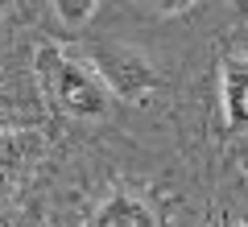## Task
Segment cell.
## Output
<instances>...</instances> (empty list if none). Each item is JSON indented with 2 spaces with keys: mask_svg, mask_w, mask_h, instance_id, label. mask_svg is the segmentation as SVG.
<instances>
[{
  "mask_svg": "<svg viewBox=\"0 0 248 227\" xmlns=\"http://www.w3.org/2000/svg\"><path fill=\"white\" fill-rule=\"evenodd\" d=\"M33 75H37V87L46 91V99L71 120H104L116 104L108 83L99 79L95 62L87 54L66 50V45H54V42L37 45Z\"/></svg>",
  "mask_w": 248,
  "mask_h": 227,
  "instance_id": "1",
  "label": "cell"
},
{
  "mask_svg": "<svg viewBox=\"0 0 248 227\" xmlns=\"http://www.w3.org/2000/svg\"><path fill=\"white\" fill-rule=\"evenodd\" d=\"M87 58L95 62V70H99V79L108 83L112 99H145V95H153L161 87V75L153 70V62L137 45L99 42Z\"/></svg>",
  "mask_w": 248,
  "mask_h": 227,
  "instance_id": "2",
  "label": "cell"
},
{
  "mask_svg": "<svg viewBox=\"0 0 248 227\" xmlns=\"http://www.w3.org/2000/svg\"><path fill=\"white\" fill-rule=\"evenodd\" d=\"M219 112L228 128H248V54H228L219 62Z\"/></svg>",
  "mask_w": 248,
  "mask_h": 227,
  "instance_id": "3",
  "label": "cell"
},
{
  "mask_svg": "<svg viewBox=\"0 0 248 227\" xmlns=\"http://www.w3.org/2000/svg\"><path fill=\"white\" fill-rule=\"evenodd\" d=\"M91 227H157V215L133 190H116L99 202V211L91 215Z\"/></svg>",
  "mask_w": 248,
  "mask_h": 227,
  "instance_id": "4",
  "label": "cell"
},
{
  "mask_svg": "<svg viewBox=\"0 0 248 227\" xmlns=\"http://www.w3.org/2000/svg\"><path fill=\"white\" fill-rule=\"evenodd\" d=\"M25 145H33V132L17 128L13 120H4V116H0V178H9L13 169L21 166Z\"/></svg>",
  "mask_w": 248,
  "mask_h": 227,
  "instance_id": "5",
  "label": "cell"
},
{
  "mask_svg": "<svg viewBox=\"0 0 248 227\" xmlns=\"http://www.w3.org/2000/svg\"><path fill=\"white\" fill-rule=\"evenodd\" d=\"M95 9H99V0H50L54 21H58L62 29H71V33H79V29L95 17Z\"/></svg>",
  "mask_w": 248,
  "mask_h": 227,
  "instance_id": "6",
  "label": "cell"
},
{
  "mask_svg": "<svg viewBox=\"0 0 248 227\" xmlns=\"http://www.w3.org/2000/svg\"><path fill=\"white\" fill-rule=\"evenodd\" d=\"M141 4H145V9H153L157 17H182L195 0H141Z\"/></svg>",
  "mask_w": 248,
  "mask_h": 227,
  "instance_id": "7",
  "label": "cell"
},
{
  "mask_svg": "<svg viewBox=\"0 0 248 227\" xmlns=\"http://www.w3.org/2000/svg\"><path fill=\"white\" fill-rule=\"evenodd\" d=\"M232 13H236V21L248 25V0H232Z\"/></svg>",
  "mask_w": 248,
  "mask_h": 227,
  "instance_id": "8",
  "label": "cell"
},
{
  "mask_svg": "<svg viewBox=\"0 0 248 227\" xmlns=\"http://www.w3.org/2000/svg\"><path fill=\"white\" fill-rule=\"evenodd\" d=\"M0 227H37L33 219H0Z\"/></svg>",
  "mask_w": 248,
  "mask_h": 227,
  "instance_id": "9",
  "label": "cell"
},
{
  "mask_svg": "<svg viewBox=\"0 0 248 227\" xmlns=\"http://www.w3.org/2000/svg\"><path fill=\"white\" fill-rule=\"evenodd\" d=\"M4 4H13V0H0V9H4Z\"/></svg>",
  "mask_w": 248,
  "mask_h": 227,
  "instance_id": "10",
  "label": "cell"
},
{
  "mask_svg": "<svg viewBox=\"0 0 248 227\" xmlns=\"http://www.w3.org/2000/svg\"><path fill=\"white\" fill-rule=\"evenodd\" d=\"M244 227H248V223H244Z\"/></svg>",
  "mask_w": 248,
  "mask_h": 227,
  "instance_id": "11",
  "label": "cell"
}]
</instances>
